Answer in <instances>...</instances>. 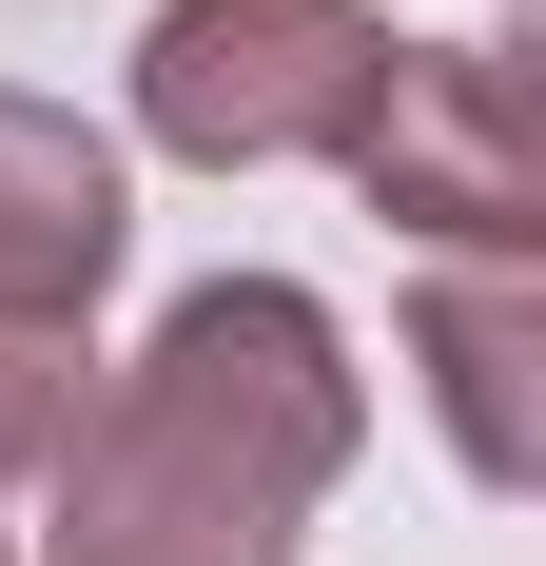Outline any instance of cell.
I'll list each match as a JSON object with an SVG mask.
<instances>
[{
    "label": "cell",
    "instance_id": "6da1fadb",
    "mask_svg": "<svg viewBox=\"0 0 546 566\" xmlns=\"http://www.w3.org/2000/svg\"><path fill=\"white\" fill-rule=\"evenodd\" d=\"M351 450H371V371L332 333V293L216 274L157 313L117 391H78L40 469V566H293Z\"/></svg>",
    "mask_w": 546,
    "mask_h": 566
},
{
    "label": "cell",
    "instance_id": "7a4b0ae2",
    "mask_svg": "<svg viewBox=\"0 0 546 566\" xmlns=\"http://www.w3.org/2000/svg\"><path fill=\"white\" fill-rule=\"evenodd\" d=\"M371 98H390V20L371 0H157V40H137V137L196 157V176L351 157Z\"/></svg>",
    "mask_w": 546,
    "mask_h": 566
},
{
    "label": "cell",
    "instance_id": "3957f363",
    "mask_svg": "<svg viewBox=\"0 0 546 566\" xmlns=\"http://www.w3.org/2000/svg\"><path fill=\"white\" fill-rule=\"evenodd\" d=\"M371 216H410L430 254H527L546 157H527V40H390V98L351 117Z\"/></svg>",
    "mask_w": 546,
    "mask_h": 566
},
{
    "label": "cell",
    "instance_id": "277c9868",
    "mask_svg": "<svg viewBox=\"0 0 546 566\" xmlns=\"http://www.w3.org/2000/svg\"><path fill=\"white\" fill-rule=\"evenodd\" d=\"M117 234H137L117 137L59 117V98H0V313H20V333H78L117 293Z\"/></svg>",
    "mask_w": 546,
    "mask_h": 566
},
{
    "label": "cell",
    "instance_id": "5b68a950",
    "mask_svg": "<svg viewBox=\"0 0 546 566\" xmlns=\"http://www.w3.org/2000/svg\"><path fill=\"white\" fill-rule=\"evenodd\" d=\"M527 352H546L527 254H449V274L410 293V371H430V410H449V450H469V489H527V469H546V430H527Z\"/></svg>",
    "mask_w": 546,
    "mask_h": 566
},
{
    "label": "cell",
    "instance_id": "8992f818",
    "mask_svg": "<svg viewBox=\"0 0 546 566\" xmlns=\"http://www.w3.org/2000/svg\"><path fill=\"white\" fill-rule=\"evenodd\" d=\"M59 430H78V333H20L0 313V489H40Z\"/></svg>",
    "mask_w": 546,
    "mask_h": 566
}]
</instances>
